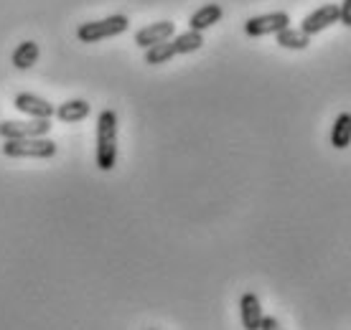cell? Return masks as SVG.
<instances>
[{"instance_id":"obj_1","label":"cell","mask_w":351,"mask_h":330,"mask_svg":"<svg viewBox=\"0 0 351 330\" xmlns=\"http://www.w3.org/2000/svg\"><path fill=\"white\" fill-rule=\"evenodd\" d=\"M117 163V112L105 110L97 117V168L112 170Z\"/></svg>"},{"instance_id":"obj_2","label":"cell","mask_w":351,"mask_h":330,"mask_svg":"<svg viewBox=\"0 0 351 330\" xmlns=\"http://www.w3.org/2000/svg\"><path fill=\"white\" fill-rule=\"evenodd\" d=\"M130 28V21L128 16H107L102 21H89V23H82L77 28V38L82 44H97L102 38H112V36H120Z\"/></svg>"},{"instance_id":"obj_3","label":"cell","mask_w":351,"mask_h":330,"mask_svg":"<svg viewBox=\"0 0 351 330\" xmlns=\"http://www.w3.org/2000/svg\"><path fill=\"white\" fill-rule=\"evenodd\" d=\"M5 157H36V160H49L56 155V142L49 138H21L5 140L3 145Z\"/></svg>"},{"instance_id":"obj_4","label":"cell","mask_w":351,"mask_h":330,"mask_svg":"<svg viewBox=\"0 0 351 330\" xmlns=\"http://www.w3.org/2000/svg\"><path fill=\"white\" fill-rule=\"evenodd\" d=\"M290 26V16L285 10H275V13H265V16H255L245 21V34L252 38L260 36H275L278 31Z\"/></svg>"},{"instance_id":"obj_5","label":"cell","mask_w":351,"mask_h":330,"mask_svg":"<svg viewBox=\"0 0 351 330\" xmlns=\"http://www.w3.org/2000/svg\"><path fill=\"white\" fill-rule=\"evenodd\" d=\"M51 130L49 120H5L0 122V138L3 140H21V138H46V132Z\"/></svg>"},{"instance_id":"obj_6","label":"cell","mask_w":351,"mask_h":330,"mask_svg":"<svg viewBox=\"0 0 351 330\" xmlns=\"http://www.w3.org/2000/svg\"><path fill=\"white\" fill-rule=\"evenodd\" d=\"M334 23H339V5L336 3H326V5L316 8L313 13H308L300 21V31L306 36H316V34H324L326 28H331Z\"/></svg>"},{"instance_id":"obj_7","label":"cell","mask_w":351,"mask_h":330,"mask_svg":"<svg viewBox=\"0 0 351 330\" xmlns=\"http://www.w3.org/2000/svg\"><path fill=\"white\" fill-rule=\"evenodd\" d=\"M13 107H16L18 112L34 117V120H51L53 112H56V107H53L51 102H46L44 97H38V94H31V92L16 94Z\"/></svg>"},{"instance_id":"obj_8","label":"cell","mask_w":351,"mask_h":330,"mask_svg":"<svg viewBox=\"0 0 351 330\" xmlns=\"http://www.w3.org/2000/svg\"><path fill=\"white\" fill-rule=\"evenodd\" d=\"M176 36V26L171 21H158V23H150V26L141 28L135 34V44L141 49H150L156 44H163V41H171Z\"/></svg>"},{"instance_id":"obj_9","label":"cell","mask_w":351,"mask_h":330,"mask_svg":"<svg viewBox=\"0 0 351 330\" xmlns=\"http://www.w3.org/2000/svg\"><path fill=\"white\" fill-rule=\"evenodd\" d=\"M239 315H242V325L245 330H260L263 325V305H260V297L255 292H245L242 300H239Z\"/></svg>"},{"instance_id":"obj_10","label":"cell","mask_w":351,"mask_h":330,"mask_svg":"<svg viewBox=\"0 0 351 330\" xmlns=\"http://www.w3.org/2000/svg\"><path fill=\"white\" fill-rule=\"evenodd\" d=\"M221 18H224V8H221L219 3H206V5H202V8L189 18V28L204 34L206 28H211L214 23H219Z\"/></svg>"},{"instance_id":"obj_11","label":"cell","mask_w":351,"mask_h":330,"mask_svg":"<svg viewBox=\"0 0 351 330\" xmlns=\"http://www.w3.org/2000/svg\"><path fill=\"white\" fill-rule=\"evenodd\" d=\"M275 41H278V46H282V49H290V51H303V49H308L311 46V36H306L300 28H282V31H278L275 34Z\"/></svg>"},{"instance_id":"obj_12","label":"cell","mask_w":351,"mask_h":330,"mask_svg":"<svg viewBox=\"0 0 351 330\" xmlns=\"http://www.w3.org/2000/svg\"><path fill=\"white\" fill-rule=\"evenodd\" d=\"M331 145L336 150H346L351 145V112H341L331 127Z\"/></svg>"},{"instance_id":"obj_13","label":"cell","mask_w":351,"mask_h":330,"mask_svg":"<svg viewBox=\"0 0 351 330\" xmlns=\"http://www.w3.org/2000/svg\"><path fill=\"white\" fill-rule=\"evenodd\" d=\"M87 114H89V102H84V99H69V102L56 107L53 117H59L62 122H82Z\"/></svg>"},{"instance_id":"obj_14","label":"cell","mask_w":351,"mask_h":330,"mask_svg":"<svg viewBox=\"0 0 351 330\" xmlns=\"http://www.w3.org/2000/svg\"><path fill=\"white\" fill-rule=\"evenodd\" d=\"M41 56V49L36 41H23V44H18V49L13 51V66L16 69H31L36 61Z\"/></svg>"},{"instance_id":"obj_15","label":"cell","mask_w":351,"mask_h":330,"mask_svg":"<svg viewBox=\"0 0 351 330\" xmlns=\"http://www.w3.org/2000/svg\"><path fill=\"white\" fill-rule=\"evenodd\" d=\"M171 44H173L176 53H193L199 51L204 46V34H199V31H186V34H178L171 38Z\"/></svg>"},{"instance_id":"obj_16","label":"cell","mask_w":351,"mask_h":330,"mask_svg":"<svg viewBox=\"0 0 351 330\" xmlns=\"http://www.w3.org/2000/svg\"><path fill=\"white\" fill-rule=\"evenodd\" d=\"M173 56H178V53H176L171 41H163V44H156V46H150V49H145V64H150V66L166 64V61H171Z\"/></svg>"},{"instance_id":"obj_17","label":"cell","mask_w":351,"mask_h":330,"mask_svg":"<svg viewBox=\"0 0 351 330\" xmlns=\"http://www.w3.org/2000/svg\"><path fill=\"white\" fill-rule=\"evenodd\" d=\"M339 23H343L346 28H351V0L339 3Z\"/></svg>"},{"instance_id":"obj_18","label":"cell","mask_w":351,"mask_h":330,"mask_svg":"<svg viewBox=\"0 0 351 330\" xmlns=\"http://www.w3.org/2000/svg\"><path fill=\"white\" fill-rule=\"evenodd\" d=\"M260 330H285V328H282L280 322H278V318H272V315H265Z\"/></svg>"},{"instance_id":"obj_19","label":"cell","mask_w":351,"mask_h":330,"mask_svg":"<svg viewBox=\"0 0 351 330\" xmlns=\"http://www.w3.org/2000/svg\"><path fill=\"white\" fill-rule=\"evenodd\" d=\"M150 330H156V328H150Z\"/></svg>"}]
</instances>
